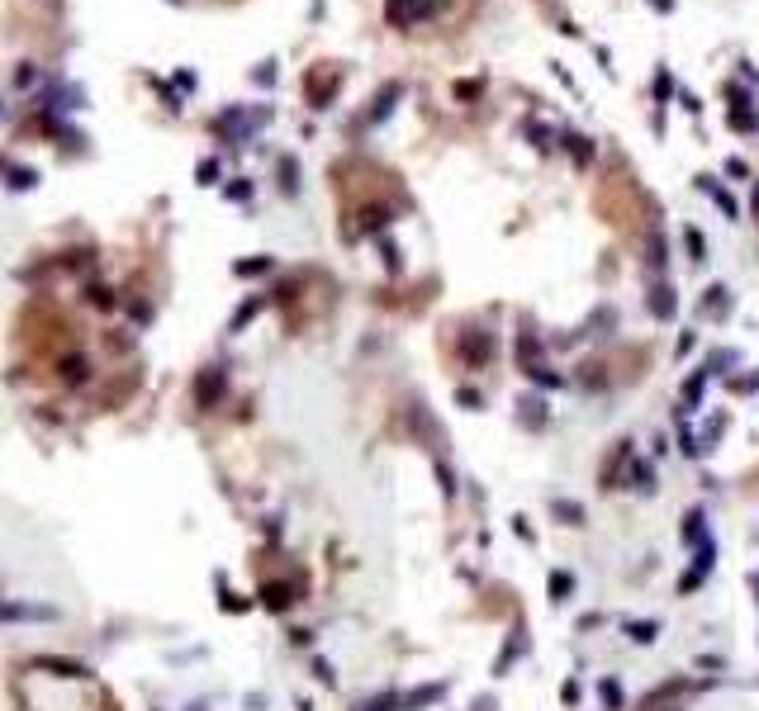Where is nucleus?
<instances>
[{
  "label": "nucleus",
  "instance_id": "nucleus-6",
  "mask_svg": "<svg viewBox=\"0 0 759 711\" xmlns=\"http://www.w3.org/2000/svg\"><path fill=\"white\" fill-rule=\"evenodd\" d=\"M655 5H660V10H669V5H674V0H655Z\"/></svg>",
  "mask_w": 759,
  "mask_h": 711
},
{
  "label": "nucleus",
  "instance_id": "nucleus-3",
  "mask_svg": "<svg viewBox=\"0 0 759 711\" xmlns=\"http://www.w3.org/2000/svg\"><path fill=\"white\" fill-rule=\"evenodd\" d=\"M655 294H660V299H650V308H655L660 318H674V294H669V289H655Z\"/></svg>",
  "mask_w": 759,
  "mask_h": 711
},
{
  "label": "nucleus",
  "instance_id": "nucleus-4",
  "mask_svg": "<svg viewBox=\"0 0 759 711\" xmlns=\"http://www.w3.org/2000/svg\"><path fill=\"white\" fill-rule=\"evenodd\" d=\"M565 142H569V152H574L579 161H588V157H593V147H588V138H579V133H569Z\"/></svg>",
  "mask_w": 759,
  "mask_h": 711
},
{
  "label": "nucleus",
  "instance_id": "nucleus-1",
  "mask_svg": "<svg viewBox=\"0 0 759 711\" xmlns=\"http://www.w3.org/2000/svg\"><path fill=\"white\" fill-rule=\"evenodd\" d=\"M427 15H432L427 0H389V24H399V29H409V24H418Z\"/></svg>",
  "mask_w": 759,
  "mask_h": 711
},
{
  "label": "nucleus",
  "instance_id": "nucleus-2",
  "mask_svg": "<svg viewBox=\"0 0 759 711\" xmlns=\"http://www.w3.org/2000/svg\"><path fill=\"white\" fill-rule=\"evenodd\" d=\"M731 128H736V133H755V128H759V114L745 105L741 95H736V110H731Z\"/></svg>",
  "mask_w": 759,
  "mask_h": 711
},
{
  "label": "nucleus",
  "instance_id": "nucleus-5",
  "mask_svg": "<svg viewBox=\"0 0 759 711\" xmlns=\"http://www.w3.org/2000/svg\"><path fill=\"white\" fill-rule=\"evenodd\" d=\"M688 252H693V261H702V237H697L693 228H688Z\"/></svg>",
  "mask_w": 759,
  "mask_h": 711
}]
</instances>
